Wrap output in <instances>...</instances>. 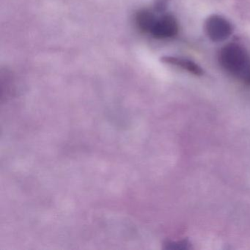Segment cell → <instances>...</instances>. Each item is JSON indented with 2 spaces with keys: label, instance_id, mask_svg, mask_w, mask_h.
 <instances>
[{
  "label": "cell",
  "instance_id": "cell-1",
  "mask_svg": "<svg viewBox=\"0 0 250 250\" xmlns=\"http://www.w3.org/2000/svg\"><path fill=\"white\" fill-rule=\"evenodd\" d=\"M219 59L228 73L250 86V56L245 49L236 43H229L221 49Z\"/></svg>",
  "mask_w": 250,
  "mask_h": 250
},
{
  "label": "cell",
  "instance_id": "cell-2",
  "mask_svg": "<svg viewBox=\"0 0 250 250\" xmlns=\"http://www.w3.org/2000/svg\"><path fill=\"white\" fill-rule=\"evenodd\" d=\"M206 31L213 42H219L226 40L230 36L232 28L228 20L220 16L213 15L206 21Z\"/></svg>",
  "mask_w": 250,
  "mask_h": 250
},
{
  "label": "cell",
  "instance_id": "cell-3",
  "mask_svg": "<svg viewBox=\"0 0 250 250\" xmlns=\"http://www.w3.org/2000/svg\"><path fill=\"white\" fill-rule=\"evenodd\" d=\"M178 32L177 20L173 16L168 14L156 18L149 33L156 39H165L174 37Z\"/></svg>",
  "mask_w": 250,
  "mask_h": 250
},
{
  "label": "cell",
  "instance_id": "cell-4",
  "mask_svg": "<svg viewBox=\"0 0 250 250\" xmlns=\"http://www.w3.org/2000/svg\"><path fill=\"white\" fill-rule=\"evenodd\" d=\"M162 61L166 63L171 64L175 66L180 67L183 69L187 70L188 72L194 75L200 76L203 74V69L195 62L183 58H172V57H166L162 59Z\"/></svg>",
  "mask_w": 250,
  "mask_h": 250
},
{
  "label": "cell",
  "instance_id": "cell-5",
  "mask_svg": "<svg viewBox=\"0 0 250 250\" xmlns=\"http://www.w3.org/2000/svg\"><path fill=\"white\" fill-rule=\"evenodd\" d=\"M156 19V16L151 11L148 10H142L136 14V24L140 30L149 33Z\"/></svg>",
  "mask_w": 250,
  "mask_h": 250
}]
</instances>
